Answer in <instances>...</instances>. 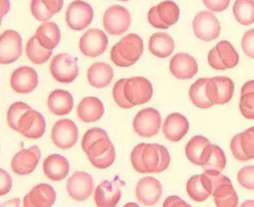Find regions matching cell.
Returning <instances> with one entry per match:
<instances>
[{
  "label": "cell",
  "mask_w": 254,
  "mask_h": 207,
  "mask_svg": "<svg viewBox=\"0 0 254 207\" xmlns=\"http://www.w3.org/2000/svg\"><path fill=\"white\" fill-rule=\"evenodd\" d=\"M81 147L92 165L105 169L114 163L116 152L108 134L101 128H93L84 134Z\"/></svg>",
  "instance_id": "1"
},
{
  "label": "cell",
  "mask_w": 254,
  "mask_h": 207,
  "mask_svg": "<svg viewBox=\"0 0 254 207\" xmlns=\"http://www.w3.org/2000/svg\"><path fill=\"white\" fill-rule=\"evenodd\" d=\"M241 48L247 56L254 59V29L248 30L241 39Z\"/></svg>",
  "instance_id": "43"
},
{
  "label": "cell",
  "mask_w": 254,
  "mask_h": 207,
  "mask_svg": "<svg viewBox=\"0 0 254 207\" xmlns=\"http://www.w3.org/2000/svg\"><path fill=\"white\" fill-rule=\"evenodd\" d=\"M130 22L129 10L121 5H112L104 13V29L112 36H120L125 33L129 29Z\"/></svg>",
  "instance_id": "8"
},
{
  "label": "cell",
  "mask_w": 254,
  "mask_h": 207,
  "mask_svg": "<svg viewBox=\"0 0 254 207\" xmlns=\"http://www.w3.org/2000/svg\"><path fill=\"white\" fill-rule=\"evenodd\" d=\"M30 107L24 102H16L10 105L7 111V123L12 130L17 131L18 122Z\"/></svg>",
  "instance_id": "38"
},
{
  "label": "cell",
  "mask_w": 254,
  "mask_h": 207,
  "mask_svg": "<svg viewBox=\"0 0 254 207\" xmlns=\"http://www.w3.org/2000/svg\"><path fill=\"white\" fill-rule=\"evenodd\" d=\"M94 183L90 174L77 171L67 181V194L74 201H85L90 197Z\"/></svg>",
  "instance_id": "17"
},
{
  "label": "cell",
  "mask_w": 254,
  "mask_h": 207,
  "mask_svg": "<svg viewBox=\"0 0 254 207\" xmlns=\"http://www.w3.org/2000/svg\"><path fill=\"white\" fill-rule=\"evenodd\" d=\"M79 130L70 119H61L54 124L51 138L54 144L61 150L67 151L74 147L78 141Z\"/></svg>",
  "instance_id": "10"
},
{
  "label": "cell",
  "mask_w": 254,
  "mask_h": 207,
  "mask_svg": "<svg viewBox=\"0 0 254 207\" xmlns=\"http://www.w3.org/2000/svg\"><path fill=\"white\" fill-rule=\"evenodd\" d=\"M103 103L95 97L84 98L77 107V116L84 123H94L103 117Z\"/></svg>",
  "instance_id": "25"
},
{
  "label": "cell",
  "mask_w": 254,
  "mask_h": 207,
  "mask_svg": "<svg viewBox=\"0 0 254 207\" xmlns=\"http://www.w3.org/2000/svg\"><path fill=\"white\" fill-rule=\"evenodd\" d=\"M215 49L217 51L219 58L222 64L224 65L226 69L234 68L237 66L240 60V56L237 51L234 50L233 45L229 42L225 40L221 41L215 46Z\"/></svg>",
  "instance_id": "37"
},
{
  "label": "cell",
  "mask_w": 254,
  "mask_h": 207,
  "mask_svg": "<svg viewBox=\"0 0 254 207\" xmlns=\"http://www.w3.org/2000/svg\"><path fill=\"white\" fill-rule=\"evenodd\" d=\"M251 92H254V80L248 81L241 88V94H248Z\"/></svg>",
  "instance_id": "50"
},
{
  "label": "cell",
  "mask_w": 254,
  "mask_h": 207,
  "mask_svg": "<svg viewBox=\"0 0 254 207\" xmlns=\"http://www.w3.org/2000/svg\"><path fill=\"white\" fill-rule=\"evenodd\" d=\"M208 78H201L192 84L190 88V98L195 106L201 109H207L214 104L208 100L206 93V84Z\"/></svg>",
  "instance_id": "34"
},
{
  "label": "cell",
  "mask_w": 254,
  "mask_h": 207,
  "mask_svg": "<svg viewBox=\"0 0 254 207\" xmlns=\"http://www.w3.org/2000/svg\"><path fill=\"white\" fill-rule=\"evenodd\" d=\"M25 52L29 60L32 63L37 64V65L47 62L52 54V51L46 50L45 48L43 47L35 36L28 41L26 48H25Z\"/></svg>",
  "instance_id": "35"
},
{
  "label": "cell",
  "mask_w": 254,
  "mask_h": 207,
  "mask_svg": "<svg viewBox=\"0 0 254 207\" xmlns=\"http://www.w3.org/2000/svg\"><path fill=\"white\" fill-rule=\"evenodd\" d=\"M209 144V140L202 136H195L191 138L185 147V155L188 160L194 165L201 166V154L204 149Z\"/></svg>",
  "instance_id": "36"
},
{
  "label": "cell",
  "mask_w": 254,
  "mask_h": 207,
  "mask_svg": "<svg viewBox=\"0 0 254 207\" xmlns=\"http://www.w3.org/2000/svg\"><path fill=\"white\" fill-rule=\"evenodd\" d=\"M247 205H248V206H250V205H254V203H252V201L251 202H247V203H244L243 206H247Z\"/></svg>",
  "instance_id": "53"
},
{
  "label": "cell",
  "mask_w": 254,
  "mask_h": 207,
  "mask_svg": "<svg viewBox=\"0 0 254 207\" xmlns=\"http://www.w3.org/2000/svg\"><path fill=\"white\" fill-rule=\"evenodd\" d=\"M205 6L208 10L214 12H221L226 10L231 0H202Z\"/></svg>",
  "instance_id": "44"
},
{
  "label": "cell",
  "mask_w": 254,
  "mask_h": 207,
  "mask_svg": "<svg viewBox=\"0 0 254 207\" xmlns=\"http://www.w3.org/2000/svg\"><path fill=\"white\" fill-rule=\"evenodd\" d=\"M22 37L17 31L5 30L1 35L0 43V62L13 63L22 55Z\"/></svg>",
  "instance_id": "15"
},
{
  "label": "cell",
  "mask_w": 254,
  "mask_h": 207,
  "mask_svg": "<svg viewBox=\"0 0 254 207\" xmlns=\"http://www.w3.org/2000/svg\"><path fill=\"white\" fill-rule=\"evenodd\" d=\"M170 71L177 79L190 80L197 74L198 64L189 53H178L171 60Z\"/></svg>",
  "instance_id": "21"
},
{
  "label": "cell",
  "mask_w": 254,
  "mask_h": 207,
  "mask_svg": "<svg viewBox=\"0 0 254 207\" xmlns=\"http://www.w3.org/2000/svg\"><path fill=\"white\" fill-rule=\"evenodd\" d=\"M114 79V70L110 65L98 61L87 70V80L92 87L105 88L110 85Z\"/></svg>",
  "instance_id": "29"
},
{
  "label": "cell",
  "mask_w": 254,
  "mask_h": 207,
  "mask_svg": "<svg viewBox=\"0 0 254 207\" xmlns=\"http://www.w3.org/2000/svg\"><path fill=\"white\" fill-rule=\"evenodd\" d=\"M17 200V199H16ZM16 200H10V202H8L5 204V206H16V207H18L17 204H14V201H16Z\"/></svg>",
  "instance_id": "52"
},
{
  "label": "cell",
  "mask_w": 254,
  "mask_h": 207,
  "mask_svg": "<svg viewBox=\"0 0 254 207\" xmlns=\"http://www.w3.org/2000/svg\"><path fill=\"white\" fill-rule=\"evenodd\" d=\"M74 99L67 91L57 89L48 98V108L56 116H65L73 110Z\"/></svg>",
  "instance_id": "28"
},
{
  "label": "cell",
  "mask_w": 254,
  "mask_h": 207,
  "mask_svg": "<svg viewBox=\"0 0 254 207\" xmlns=\"http://www.w3.org/2000/svg\"><path fill=\"white\" fill-rule=\"evenodd\" d=\"M233 12L238 23L251 25L254 23V0H235Z\"/></svg>",
  "instance_id": "33"
},
{
  "label": "cell",
  "mask_w": 254,
  "mask_h": 207,
  "mask_svg": "<svg viewBox=\"0 0 254 207\" xmlns=\"http://www.w3.org/2000/svg\"><path fill=\"white\" fill-rule=\"evenodd\" d=\"M190 129V124L184 115L175 112L170 114L163 124V133L167 140L179 142L182 140Z\"/></svg>",
  "instance_id": "23"
},
{
  "label": "cell",
  "mask_w": 254,
  "mask_h": 207,
  "mask_svg": "<svg viewBox=\"0 0 254 207\" xmlns=\"http://www.w3.org/2000/svg\"><path fill=\"white\" fill-rule=\"evenodd\" d=\"M143 52L142 38L136 34H129L112 48L111 60L118 67H130L140 59Z\"/></svg>",
  "instance_id": "4"
},
{
  "label": "cell",
  "mask_w": 254,
  "mask_h": 207,
  "mask_svg": "<svg viewBox=\"0 0 254 207\" xmlns=\"http://www.w3.org/2000/svg\"><path fill=\"white\" fill-rule=\"evenodd\" d=\"M57 199L56 191L48 184H39L24 199V207H52Z\"/></svg>",
  "instance_id": "22"
},
{
  "label": "cell",
  "mask_w": 254,
  "mask_h": 207,
  "mask_svg": "<svg viewBox=\"0 0 254 207\" xmlns=\"http://www.w3.org/2000/svg\"><path fill=\"white\" fill-rule=\"evenodd\" d=\"M1 17H3L10 10V3L8 0H1Z\"/></svg>",
  "instance_id": "51"
},
{
  "label": "cell",
  "mask_w": 254,
  "mask_h": 207,
  "mask_svg": "<svg viewBox=\"0 0 254 207\" xmlns=\"http://www.w3.org/2000/svg\"><path fill=\"white\" fill-rule=\"evenodd\" d=\"M123 182L119 179L104 181L98 185L94 193V202L99 207H114L121 201Z\"/></svg>",
  "instance_id": "18"
},
{
  "label": "cell",
  "mask_w": 254,
  "mask_h": 207,
  "mask_svg": "<svg viewBox=\"0 0 254 207\" xmlns=\"http://www.w3.org/2000/svg\"><path fill=\"white\" fill-rule=\"evenodd\" d=\"M50 69L58 82L71 83L79 74L78 59L68 53H59L51 60Z\"/></svg>",
  "instance_id": "6"
},
{
  "label": "cell",
  "mask_w": 254,
  "mask_h": 207,
  "mask_svg": "<svg viewBox=\"0 0 254 207\" xmlns=\"http://www.w3.org/2000/svg\"><path fill=\"white\" fill-rule=\"evenodd\" d=\"M46 122L44 116L30 108L22 116L17 125V132L28 139H38L44 136Z\"/></svg>",
  "instance_id": "13"
},
{
  "label": "cell",
  "mask_w": 254,
  "mask_h": 207,
  "mask_svg": "<svg viewBox=\"0 0 254 207\" xmlns=\"http://www.w3.org/2000/svg\"><path fill=\"white\" fill-rule=\"evenodd\" d=\"M201 166L204 170L222 172L227 166V158L221 148L215 144H207L201 156Z\"/></svg>",
  "instance_id": "27"
},
{
  "label": "cell",
  "mask_w": 254,
  "mask_h": 207,
  "mask_svg": "<svg viewBox=\"0 0 254 207\" xmlns=\"http://www.w3.org/2000/svg\"><path fill=\"white\" fill-rule=\"evenodd\" d=\"M40 1L52 15L58 13L64 5V0H40Z\"/></svg>",
  "instance_id": "48"
},
{
  "label": "cell",
  "mask_w": 254,
  "mask_h": 207,
  "mask_svg": "<svg viewBox=\"0 0 254 207\" xmlns=\"http://www.w3.org/2000/svg\"><path fill=\"white\" fill-rule=\"evenodd\" d=\"M119 1H129V0H119Z\"/></svg>",
  "instance_id": "54"
},
{
  "label": "cell",
  "mask_w": 254,
  "mask_h": 207,
  "mask_svg": "<svg viewBox=\"0 0 254 207\" xmlns=\"http://www.w3.org/2000/svg\"><path fill=\"white\" fill-rule=\"evenodd\" d=\"M30 10L33 17L39 22H48L53 15L41 3L40 0H31Z\"/></svg>",
  "instance_id": "42"
},
{
  "label": "cell",
  "mask_w": 254,
  "mask_h": 207,
  "mask_svg": "<svg viewBox=\"0 0 254 207\" xmlns=\"http://www.w3.org/2000/svg\"><path fill=\"white\" fill-rule=\"evenodd\" d=\"M108 45V38L101 30L91 29L80 37V51L85 56L95 58L106 51Z\"/></svg>",
  "instance_id": "14"
},
{
  "label": "cell",
  "mask_w": 254,
  "mask_h": 207,
  "mask_svg": "<svg viewBox=\"0 0 254 207\" xmlns=\"http://www.w3.org/2000/svg\"><path fill=\"white\" fill-rule=\"evenodd\" d=\"M234 92V84L230 78L219 76L207 80L206 93L213 104H225L232 100Z\"/></svg>",
  "instance_id": "12"
},
{
  "label": "cell",
  "mask_w": 254,
  "mask_h": 207,
  "mask_svg": "<svg viewBox=\"0 0 254 207\" xmlns=\"http://www.w3.org/2000/svg\"><path fill=\"white\" fill-rule=\"evenodd\" d=\"M136 199L143 206L151 207L157 204L163 194L160 181L153 177L142 178L137 182L135 189Z\"/></svg>",
  "instance_id": "19"
},
{
  "label": "cell",
  "mask_w": 254,
  "mask_h": 207,
  "mask_svg": "<svg viewBox=\"0 0 254 207\" xmlns=\"http://www.w3.org/2000/svg\"><path fill=\"white\" fill-rule=\"evenodd\" d=\"M240 110L246 118L254 120V92L241 94Z\"/></svg>",
  "instance_id": "41"
},
{
  "label": "cell",
  "mask_w": 254,
  "mask_h": 207,
  "mask_svg": "<svg viewBox=\"0 0 254 207\" xmlns=\"http://www.w3.org/2000/svg\"><path fill=\"white\" fill-rule=\"evenodd\" d=\"M38 84V75L30 67H21L14 71L10 77V87L17 94H30Z\"/></svg>",
  "instance_id": "20"
},
{
  "label": "cell",
  "mask_w": 254,
  "mask_h": 207,
  "mask_svg": "<svg viewBox=\"0 0 254 207\" xmlns=\"http://www.w3.org/2000/svg\"><path fill=\"white\" fill-rule=\"evenodd\" d=\"M186 206H190V205L178 196H171V197L167 198L164 203V207H186Z\"/></svg>",
  "instance_id": "49"
},
{
  "label": "cell",
  "mask_w": 254,
  "mask_h": 207,
  "mask_svg": "<svg viewBox=\"0 0 254 207\" xmlns=\"http://www.w3.org/2000/svg\"><path fill=\"white\" fill-rule=\"evenodd\" d=\"M1 183H0V195L3 196L10 192L12 187V179L6 171L1 169Z\"/></svg>",
  "instance_id": "46"
},
{
  "label": "cell",
  "mask_w": 254,
  "mask_h": 207,
  "mask_svg": "<svg viewBox=\"0 0 254 207\" xmlns=\"http://www.w3.org/2000/svg\"><path fill=\"white\" fill-rule=\"evenodd\" d=\"M174 48V40L167 33H154L149 40V51L155 56L159 58H166L171 55Z\"/></svg>",
  "instance_id": "31"
},
{
  "label": "cell",
  "mask_w": 254,
  "mask_h": 207,
  "mask_svg": "<svg viewBox=\"0 0 254 207\" xmlns=\"http://www.w3.org/2000/svg\"><path fill=\"white\" fill-rule=\"evenodd\" d=\"M237 179L241 187L254 190V166H245L238 172Z\"/></svg>",
  "instance_id": "40"
},
{
  "label": "cell",
  "mask_w": 254,
  "mask_h": 207,
  "mask_svg": "<svg viewBox=\"0 0 254 207\" xmlns=\"http://www.w3.org/2000/svg\"><path fill=\"white\" fill-rule=\"evenodd\" d=\"M43 169L45 176L52 181H61L69 173V163L65 157L53 154L44 160Z\"/></svg>",
  "instance_id": "24"
},
{
  "label": "cell",
  "mask_w": 254,
  "mask_h": 207,
  "mask_svg": "<svg viewBox=\"0 0 254 207\" xmlns=\"http://www.w3.org/2000/svg\"><path fill=\"white\" fill-rule=\"evenodd\" d=\"M130 162L139 174H159L169 167L171 155L163 145L141 143L131 152Z\"/></svg>",
  "instance_id": "2"
},
{
  "label": "cell",
  "mask_w": 254,
  "mask_h": 207,
  "mask_svg": "<svg viewBox=\"0 0 254 207\" xmlns=\"http://www.w3.org/2000/svg\"><path fill=\"white\" fill-rule=\"evenodd\" d=\"M189 196L195 202H203L212 195V184L206 174H197L190 178L186 186Z\"/></svg>",
  "instance_id": "26"
},
{
  "label": "cell",
  "mask_w": 254,
  "mask_h": 207,
  "mask_svg": "<svg viewBox=\"0 0 254 207\" xmlns=\"http://www.w3.org/2000/svg\"><path fill=\"white\" fill-rule=\"evenodd\" d=\"M161 123L162 117L158 110L148 107L139 110L134 117V130L141 137L151 138L159 132Z\"/></svg>",
  "instance_id": "9"
},
{
  "label": "cell",
  "mask_w": 254,
  "mask_h": 207,
  "mask_svg": "<svg viewBox=\"0 0 254 207\" xmlns=\"http://www.w3.org/2000/svg\"><path fill=\"white\" fill-rule=\"evenodd\" d=\"M179 15L180 10L178 4L166 0L151 7L148 12V21L154 28L167 30L178 23Z\"/></svg>",
  "instance_id": "5"
},
{
  "label": "cell",
  "mask_w": 254,
  "mask_h": 207,
  "mask_svg": "<svg viewBox=\"0 0 254 207\" xmlns=\"http://www.w3.org/2000/svg\"><path fill=\"white\" fill-rule=\"evenodd\" d=\"M153 95V87L150 80L144 77L121 79L114 85L113 96L118 105L130 109L146 104Z\"/></svg>",
  "instance_id": "3"
},
{
  "label": "cell",
  "mask_w": 254,
  "mask_h": 207,
  "mask_svg": "<svg viewBox=\"0 0 254 207\" xmlns=\"http://www.w3.org/2000/svg\"><path fill=\"white\" fill-rule=\"evenodd\" d=\"M40 159V149L36 145L29 149H24L17 152L12 158L10 162L11 170L18 175L31 174L37 168Z\"/></svg>",
  "instance_id": "16"
},
{
  "label": "cell",
  "mask_w": 254,
  "mask_h": 207,
  "mask_svg": "<svg viewBox=\"0 0 254 207\" xmlns=\"http://www.w3.org/2000/svg\"><path fill=\"white\" fill-rule=\"evenodd\" d=\"M35 37L43 47L52 51L60 43V29L53 22H44L37 28Z\"/></svg>",
  "instance_id": "30"
},
{
  "label": "cell",
  "mask_w": 254,
  "mask_h": 207,
  "mask_svg": "<svg viewBox=\"0 0 254 207\" xmlns=\"http://www.w3.org/2000/svg\"><path fill=\"white\" fill-rule=\"evenodd\" d=\"M212 195L218 207H235L239 204V198L231 181L219 185Z\"/></svg>",
  "instance_id": "32"
},
{
  "label": "cell",
  "mask_w": 254,
  "mask_h": 207,
  "mask_svg": "<svg viewBox=\"0 0 254 207\" xmlns=\"http://www.w3.org/2000/svg\"><path fill=\"white\" fill-rule=\"evenodd\" d=\"M192 27L194 34L198 39L204 42H211L217 39L221 34V24L214 16L208 10H202L194 17Z\"/></svg>",
  "instance_id": "7"
},
{
  "label": "cell",
  "mask_w": 254,
  "mask_h": 207,
  "mask_svg": "<svg viewBox=\"0 0 254 207\" xmlns=\"http://www.w3.org/2000/svg\"><path fill=\"white\" fill-rule=\"evenodd\" d=\"M241 150L248 160L254 159V127L239 134Z\"/></svg>",
  "instance_id": "39"
},
{
  "label": "cell",
  "mask_w": 254,
  "mask_h": 207,
  "mask_svg": "<svg viewBox=\"0 0 254 207\" xmlns=\"http://www.w3.org/2000/svg\"><path fill=\"white\" fill-rule=\"evenodd\" d=\"M207 61H208L209 66L212 68L215 69V70H226V67H224V65L221 62V60H220L215 48L212 49L209 51L208 55H207Z\"/></svg>",
  "instance_id": "47"
},
{
  "label": "cell",
  "mask_w": 254,
  "mask_h": 207,
  "mask_svg": "<svg viewBox=\"0 0 254 207\" xmlns=\"http://www.w3.org/2000/svg\"><path fill=\"white\" fill-rule=\"evenodd\" d=\"M94 10L89 3L75 0L68 5L66 10V23L71 30H82L92 23Z\"/></svg>",
  "instance_id": "11"
},
{
  "label": "cell",
  "mask_w": 254,
  "mask_h": 207,
  "mask_svg": "<svg viewBox=\"0 0 254 207\" xmlns=\"http://www.w3.org/2000/svg\"><path fill=\"white\" fill-rule=\"evenodd\" d=\"M230 148L232 154H233L235 159H237L238 160H241V161H248V159L246 158L243 152H242V150H241L239 134L233 137V139L231 141Z\"/></svg>",
  "instance_id": "45"
}]
</instances>
